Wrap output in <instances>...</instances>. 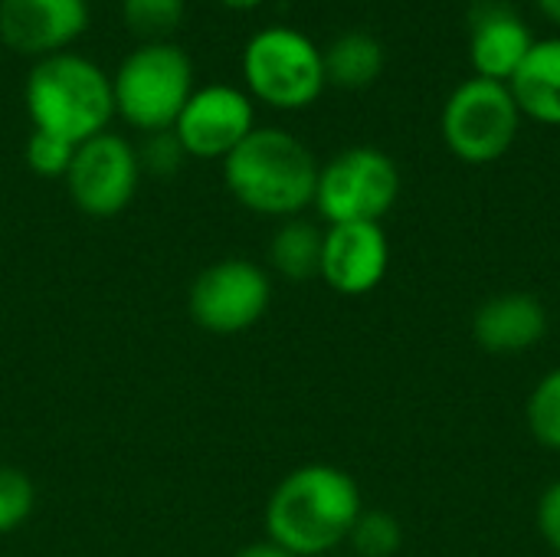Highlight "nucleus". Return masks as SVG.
Returning a JSON list of instances; mask_svg holds the SVG:
<instances>
[{
  "instance_id": "9b49d317",
  "label": "nucleus",
  "mask_w": 560,
  "mask_h": 557,
  "mask_svg": "<svg viewBox=\"0 0 560 557\" xmlns=\"http://www.w3.org/2000/svg\"><path fill=\"white\" fill-rule=\"evenodd\" d=\"M390 269V240L381 223H335L325 230L318 276L331 292L358 299L374 292Z\"/></svg>"
},
{
  "instance_id": "aec40b11",
  "label": "nucleus",
  "mask_w": 560,
  "mask_h": 557,
  "mask_svg": "<svg viewBox=\"0 0 560 557\" xmlns=\"http://www.w3.org/2000/svg\"><path fill=\"white\" fill-rule=\"evenodd\" d=\"M354 557H394L404 548V525L381 509H364L348 535Z\"/></svg>"
},
{
  "instance_id": "2eb2a0df",
  "label": "nucleus",
  "mask_w": 560,
  "mask_h": 557,
  "mask_svg": "<svg viewBox=\"0 0 560 557\" xmlns=\"http://www.w3.org/2000/svg\"><path fill=\"white\" fill-rule=\"evenodd\" d=\"M509 89L532 121L560 125V36L538 39L518 72L509 79Z\"/></svg>"
},
{
  "instance_id": "6e6552de",
  "label": "nucleus",
  "mask_w": 560,
  "mask_h": 557,
  "mask_svg": "<svg viewBox=\"0 0 560 557\" xmlns=\"http://www.w3.org/2000/svg\"><path fill=\"white\" fill-rule=\"evenodd\" d=\"M272 302L269 272L243 256L207 266L187 295L190 318L210 335H240L262 322Z\"/></svg>"
},
{
  "instance_id": "1a4fd4ad",
  "label": "nucleus",
  "mask_w": 560,
  "mask_h": 557,
  "mask_svg": "<svg viewBox=\"0 0 560 557\" xmlns=\"http://www.w3.org/2000/svg\"><path fill=\"white\" fill-rule=\"evenodd\" d=\"M62 181H66L69 200L85 217L112 220L138 194V184H141L138 148L115 131H102V135L75 144L72 164Z\"/></svg>"
},
{
  "instance_id": "a878e982",
  "label": "nucleus",
  "mask_w": 560,
  "mask_h": 557,
  "mask_svg": "<svg viewBox=\"0 0 560 557\" xmlns=\"http://www.w3.org/2000/svg\"><path fill=\"white\" fill-rule=\"evenodd\" d=\"M538 7H541V13H545L551 23H558L560 26V0H538Z\"/></svg>"
},
{
  "instance_id": "b1692460",
  "label": "nucleus",
  "mask_w": 560,
  "mask_h": 557,
  "mask_svg": "<svg viewBox=\"0 0 560 557\" xmlns=\"http://www.w3.org/2000/svg\"><path fill=\"white\" fill-rule=\"evenodd\" d=\"M535 522H538V532L548 542V548L555 552V557H560V479L541 492Z\"/></svg>"
},
{
  "instance_id": "39448f33",
  "label": "nucleus",
  "mask_w": 560,
  "mask_h": 557,
  "mask_svg": "<svg viewBox=\"0 0 560 557\" xmlns=\"http://www.w3.org/2000/svg\"><path fill=\"white\" fill-rule=\"evenodd\" d=\"M243 79L249 98L279 112H299L318 102L328 85L325 53L295 26H262L243 49Z\"/></svg>"
},
{
  "instance_id": "dca6fc26",
  "label": "nucleus",
  "mask_w": 560,
  "mask_h": 557,
  "mask_svg": "<svg viewBox=\"0 0 560 557\" xmlns=\"http://www.w3.org/2000/svg\"><path fill=\"white\" fill-rule=\"evenodd\" d=\"M384 72V43L374 33L348 30L325 49V76L341 89H368Z\"/></svg>"
},
{
  "instance_id": "5701e85b",
  "label": "nucleus",
  "mask_w": 560,
  "mask_h": 557,
  "mask_svg": "<svg viewBox=\"0 0 560 557\" xmlns=\"http://www.w3.org/2000/svg\"><path fill=\"white\" fill-rule=\"evenodd\" d=\"M138 161H141V174L148 171L154 177H171V174L180 171L187 154H184V148H180L174 131H154L138 148Z\"/></svg>"
},
{
  "instance_id": "7ed1b4c3",
  "label": "nucleus",
  "mask_w": 560,
  "mask_h": 557,
  "mask_svg": "<svg viewBox=\"0 0 560 557\" xmlns=\"http://www.w3.org/2000/svg\"><path fill=\"white\" fill-rule=\"evenodd\" d=\"M26 115L33 131L56 135L69 144H82L115 118L112 76L82 53H52L36 59L23 82Z\"/></svg>"
},
{
  "instance_id": "412c9836",
  "label": "nucleus",
  "mask_w": 560,
  "mask_h": 557,
  "mask_svg": "<svg viewBox=\"0 0 560 557\" xmlns=\"http://www.w3.org/2000/svg\"><path fill=\"white\" fill-rule=\"evenodd\" d=\"M36 509L33 479L16 466H0V538L20 532Z\"/></svg>"
},
{
  "instance_id": "9d476101",
  "label": "nucleus",
  "mask_w": 560,
  "mask_h": 557,
  "mask_svg": "<svg viewBox=\"0 0 560 557\" xmlns=\"http://www.w3.org/2000/svg\"><path fill=\"white\" fill-rule=\"evenodd\" d=\"M256 128V108L246 89L213 82L194 89L184 112L174 121V135L187 158L223 161L236 151Z\"/></svg>"
},
{
  "instance_id": "f257e3e1",
  "label": "nucleus",
  "mask_w": 560,
  "mask_h": 557,
  "mask_svg": "<svg viewBox=\"0 0 560 557\" xmlns=\"http://www.w3.org/2000/svg\"><path fill=\"white\" fill-rule=\"evenodd\" d=\"M361 512L364 502L351 473L328 463H308L279 479L262 522L266 538L289 555L325 557L348 545Z\"/></svg>"
},
{
  "instance_id": "a211bd4d",
  "label": "nucleus",
  "mask_w": 560,
  "mask_h": 557,
  "mask_svg": "<svg viewBox=\"0 0 560 557\" xmlns=\"http://www.w3.org/2000/svg\"><path fill=\"white\" fill-rule=\"evenodd\" d=\"M525 420L532 437L551 450L560 453V368H551L532 391L528 407H525Z\"/></svg>"
},
{
  "instance_id": "f3484780",
  "label": "nucleus",
  "mask_w": 560,
  "mask_h": 557,
  "mask_svg": "<svg viewBox=\"0 0 560 557\" xmlns=\"http://www.w3.org/2000/svg\"><path fill=\"white\" fill-rule=\"evenodd\" d=\"M322 243H325V230H318L312 220L302 217L282 220L269 243V263L282 279L292 282L315 279L322 266Z\"/></svg>"
},
{
  "instance_id": "393cba45",
  "label": "nucleus",
  "mask_w": 560,
  "mask_h": 557,
  "mask_svg": "<svg viewBox=\"0 0 560 557\" xmlns=\"http://www.w3.org/2000/svg\"><path fill=\"white\" fill-rule=\"evenodd\" d=\"M236 557H295V555H289L285 548H279V545H272V542L266 538V542H253V545L240 548Z\"/></svg>"
},
{
  "instance_id": "0eeeda50",
  "label": "nucleus",
  "mask_w": 560,
  "mask_h": 557,
  "mask_svg": "<svg viewBox=\"0 0 560 557\" xmlns=\"http://www.w3.org/2000/svg\"><path fill=\"white\" fill-rule=\"evenodd\" d=\"M400 197V171L390 154L371 144L348 148L318 167L315 210L335 223H381Z\"/></svg>"
},
{
  "instance_id": "4be33fe9",
  "label": "nucleus",
  "mask_w": 560,
  "mask_h": 557,
  "mask_svg": "<svg viewBox=\"0 0 560 557\" xmlns=\"http://www.w3.org/2000/svg\"><path fill=\"white\" fill-rule=\"evenodd\" d=\"M72 154H75V144H69L56 135H46V131H33L26 138V148H23L26 167L36 177H66Z\"/></svg>"
},
{
  "instance_id": "6ab92c4d",
  "label": "nucleus",
  "mask_w": 560,
  "mask_h": 557,
  "mask_svg": "<svg viewBox=\"0 0 560 557\" xmlns=\"http://www.w3.org/2000/svg\"><path fill=\"white\" fill-rule=\"evenodd\" d=\"M187 13V0H121V16L144 43L167 39Z\"/></svg>"
},
{
  "instance_id": "423d86ee",
  "label": "nucleus",
  "mask_w": 560,
  "mask_h": 557,
  "mask_svg": "<svg viewBox=\"0 0 560 557\" xmlns=\"http://www.w3.org/2000/svg\"><path fill=\"white\" fill-rule=\"evenodd\" d=\"M440 128L453 158L492 164L512 151L522 128V108L505 82L472 76L450 92Z\"/></svg>"
},
{
  "instance_id": "bb28decb",
  "label": "nucleus",
  "mask_w": 560,
  "mask_h": 557,
  "mask_svg": "<svg viewBox=\"0 0 560 557\" xmlns=\"http://www.w3.org/2000/svg\"><path fill=\"white\" fill-rule=\"evenodd\" d=\"M223 7H230V10H256L262 0H220Z\"/></svg>"
},
{
  "instance_id": "cd10ccee",
  "label": "nucleus",
  "mask_w": 560,
  "mask_h": 557,
  "mask_svg": "<svg viewBox=\"0 0 560 557\" xmlns=\"http://www.w3.org/2000/svg\"><path fill=\"white\" fill-rule=\"evenodd\" d=\"M325 557H341V555H325Z\"/></svg>"
},
{
  "instance_id": "20e7f679",
  "label": "nucleus",
  "mask_w": 560,
  "mask_h": 557,
  "mask_svg": "<svg viewBox=\"0 0 560 557\" xmlns=\"http://www.w3.org/2000/svg\"><path fill=\"white\" fill-rule=\"evenodd\" d=\"M194 89L190 56L167 39L135 46L112 76L115 115L144 135L171 131Z\"/></svg>"
},
{
  "instance_id": "ddd939ff",
  "label": "nucleus",
  "mask_w": 560,
  "mask_h": 557,
  "mask_svg": "<svg viewBox=\"0 0 560 557\" xmlns=\"http://www.w3.org/2000/svg\"><path fill=\"white\" fill-rule=\"evenodd\" d=\"M548 335V309L528 292L486 299L472 315V338L489 355H525Z\"/></svg>"
},
{
  "instance_id": "f8f14e48",
  "label": "nucleus",
  "mask_w": 560,
  "mask_h": 557,
  "mask_svg": "<svg viewBox=\"0 0 560 557\" xmlns=\"http://www.w3.org/2000/svg\"><path fill=\"white\" fill-rule=\"evenodd\" d=\"M89 26V0H0V39L23 56L66 53Z\"/></svg>"
},
{
  "instance_id": "4468645a",
  "label": "nucleus",
  "mask_w": 560,
  "mask_h": 557,
  "mask_svg": "<svg viewBox=\"0 0 560 557\" xmlns=\"http://www.w3.org/2000/svg\"><path fill=\"white\" fill-rule=\"evenodd\" d=\"M538 39L532 36L528 23L505 3H486L472 13V39L469 59L476 76L505 82L518 72L525 56Z\"/></svg>"
},
{
  "instance_id": "f03ea898",
  "label": "nucleus",
  "mask_w": 560,
  "mask_h": 557,
  "mask_svg": "<svg viewBox=\"0 0 560 557\" xmlns=\"http://www.w3.org/2000/svg\"><path fill=\"white\" fill-rule=\"evenodd\" d=\"M220 164L233 200L256 217L292 220L315 204L322 164L312 148L285 128H253Z\"/></svg>"
}]
</instances>
